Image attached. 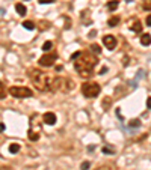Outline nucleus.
Wrapping results in <instances>:
<instances>
[{
    "instance_id": "1a4fd4ad",
    "label": "nucleus",
    "mask_w": 151,
    "mask_h": 170,
    "mask_svg": "<svg viewBox=\"0 0 151 170\" xmlns=\"http://www.w3.org/2000/svg\"><path fill=\"white\" fill-rule=\"evenodd\" d=\"M15 11H17V14L20 17H24V15L27 14V9H26V6H24L23 3H17L15 5Z\"/></svg>"
},
{
    "instance_id": "393cba45",
    "label": "nucleus",
    "mask_w": 151,
    "mask_h": 170,
    "mask_svg": "<svg viewBox=\"0 0 151 170\" xmlns=\"http://www.w3.org/2000/svg\"><path fill=\"white\" fill-rule=\"evenodd\" d=\"M38 2H40L41 5H47V3H53L55 0H38Z\"/></svg>"
},
{
    "instance_id": "6e6552de",
    "label": "nucleus",
    "mask_w": 151,
    "mask_h": 170,
    "mask_svg": "<svg viewBox=\"0 0 151 170\" xmlns=\"http://www.w3.org/2000/svg\"><path fill=\"white\" fill-rule=\"evenodd\" d=\"M42 121H44V124H47V125H55L56 121H58V117H56L55 113L47 111V113H44V116H42Z\"/></svg>"
},
{
    "instance_id": "7c9ffc66",
    "label": "nucleus",
    "mask_w": 151,
    "mask_h": 170,
    "mask_svg": "<svg viewBox=\"0 0 151 170\" xmlns=\"http://www.w3.org/2000/svg\"><path fill=\"white\" fill-rule=\"evenodd\" d=\"M147 107L151 109V96H148V99H147Z\"/></svg>"
},
{
    "instance_id": "a211bd4d",
    "label": "nucleus",
    "mask_w": 151,
    "mask_h": 170,
    "mask_svg": "<svg viewBox=\"0 0 151 170\" xmlns=\"http://www.w3.org/2000/svg\"><path fill=\"white\" fill-rule=\"evenodd\" d=\"M142 8L145 11H151V0H142Z\"/></svg>"
},
{
    "instance_id": "4be33fe9",
    "label": "nucleus",
    "mask_w": 151,
    "mask_h": 170,
    "mask_svg": "<svg viewBox=\"0 0 151 170\" xmlns=\"http://www.w3.org/2000/svg\"><path fill=\"white\" fill-rule=\"evenodd\" d=\"M89 167H91V163H89V161H83L82 166H80V170H89Z\"/></svg>"
},
{
    "instance_id": "20e7f679",
    "label": "nucleus",
    "mask_w": 151,
    "mask_h": 170,
    "mask_svg": "<svg viewBox=\"0 0 151 170\" xmlns=\"http://www.w3.org/2000/svg\"><path fill=\"white\" fill-rule=\"evenodd\" d=\"M82 94L86 98H95L100 94V84L95 81H88L82 84Z\"/></svg>"
},
{
    "instance_id": "473e14b6",
    "label": "nucleus",
    "mask_w": 151,
    "mask_h": 170,
    "mask_svg": "<svg viewBox=\"0 0 151 170\" xmlns=\"http://www.w3.org/2000/svg\"><path fill=\"white\" fill-rule=\"evenodd\" d=\"M95 33H97V32H95V30H92V32H89V35H88V36H89V38H94V36H95Z\"/></svg>"
},
{
    "instance_id": "f257e3e1",
    "label": "nucleus",
    "mask_w": 151,
    "mask_h": 170,
    "mask_svg": "<svg viewBox=\"0 0 151 170\" xmlns=\"http://www.w3.org/2000/svg\"><path fill=\"white\" fill-rule=\"evenodd\" d=\"M98 59L92 54V51H86L79 56V60L74 62V68L77 71V74L83 78H89L94 75V68L97 66Z\"/></svg>"
},
{
    "instance_id": "4468645a",
    "label": "nucleus",
    "mask_w": 151,
    "mask_h": 170,
    "mask_svg": "<svg viewBox=\"0 0 151 170\" xmlns=\"http://www.w3.org/2000/svg\"><path fill=\"white\" fill-rule=\"evenodd\" d=\"M8 149H9L11 154H17V152L20 151V145H18V143H11Z\"/></svg>"
},
{
    "instance_id": "2eb2a0df",
    "label": "nucleus",
    "mask_w": 151,
    "mask_h": 170,
    "mask_svg": "<svg viewBox=\"0 0 151 170\" xmlns=\"http://www.w3.org/2000/svg\"><path fill=\"white\" fill-rule=\"evenodd\" d=\"M110 104H112V98H110V96H106V98L103 99V102H101V107H103L104 110H107V109L110 107Z\"/></svg>"
},
{
    "instance_id": "5701e85b",
    "label": "nucleus",
    "mask_w": 151,
    "mask_h": 170,
    "mask_svg": "<svg viewBox=\"0 0 151 170\" xmlns=\"http://www.w3.org/2000/svg\"><path fill=\"white\" fill-rule=\"evenodd\" d=\"M129 124H130V126H139V125H141V121H137V119H132Z\"/></svg>"
},
{
    "instance_id": "dca6fc26",
    "label": "nucleus",
    "mask_w": 151,
    "mask_h": 170,
    "mask_svg": "<svg viewBox=\"0 0 151 170\" xmlns=\"http://www.w3.org/2000/svg\"><path fill=\"white\" fill-rule=\"evenodd\" d=\"M23 27H24V29H27V30H33L36 26H35L33 21H24V23H23Z\"/></svg>"
},
{
    "instance_id": "b1692460",
    "label": "nucleus",
    "mask_w": 151,
    "mask_h": 170,
    "mask_svg": "<svg viewBox=\"0 0 151 170\" xmlns=\"http://www.w3.org/2000/svg\"><path fill=\"white\" fill-rule=\"evenodd\" d=\"M103 152H106V154H115V151H113L112 148H107V146L103 148Z\"/></svg>"
},
{
    "instance_id": "423d86ee",
    "label": "nucleus",
    "mask_w": 151,
    "mask_h": 170,
    "mask_svg": "<svg viewBox=\"0 0 151 170\" xmlns=\"http://www.w3.org/2000/svg\"><path fill=\"white\" fill-rule=\"evenodd\" d=\"M56 59H58V54H56V53H48V54L41 56V59L38 60V63H40L41 66L48 68V66H52V65H55Z\"/></svg>"
},
{
    "instance_id": "9b49d317",
    "label": "nucleus",
    "mask_w": 151,
    "mask_h": 170,
    "mask_svg": "<svg viewBox=\"0 0 151 170\" xmlns=\"http://www.w3.org/2000/svg\"><path fill=\"white\" fill-rule=\"evenodd\" d=\"M141 44L145 45V47L151 44V35H150V33H144V35L141 36Z\"/></svg>"
},
{
    "instance_id": "f3484780",
    "label": "nucleus",
    "mask_w": 151,
    "mask_h": 170,
    "mask_svg": "<svg viewBox=\"0 0 151 170\" xmlns=\"http://www.w3.org/2000/svg\"><path fill=\"white\" fill-rule=\"evenodd\" d=\"M91 51H92V53H95V54H100V53H101V48H100L98 44H92L91 45Z\"/></svg>"
},
{
    "instance_id": "cd10ccee",
    "label": "nucleus",
    "mask_w": 151,
    "mask_h": 170,
    "mask_svg": "<svg viewBox=\"0 0 151 170\" xmlns=\"http://www.w3.org/2000/svg\"><path fill=\"white\" fill-rule=\"evenodd\" d=\"M80 54H82V53H80V51H76V53H74V54L71 56V59H73V60H74V59H77V57H79Z\"/></svg>"
},
{
    "instance_id": "ddd939ff",
    "label": "nucleus",
    "mask_w": 151,
    "mask_h": 170,
    "mask_svg": "<svg viewBox=\"0 0 151 170\" xmlns=\"http://www.w3.org/2000/svg\"><path fill=\"white\" fill-rule=\"evenodd\" d=\"M118 23H119V17H110V18L107 20V24L110 26V27H115V26H118Z\"/></svg>"
},
{
    "instance_id": "412c9836",
    "label": "nucleus",
    "mask_w": 151,
    "mask_h": 170,
    "mask_svg": "<svg viewBox=\"0 0 151 170\" xmlns=\"http://www.w3.org/2000/svg\"><path fill=\"white\" fill-rule=\"evenodd\" d=\"M52 47H53L52 41H47V42H44V45H42V50H44V51H50V50H52Z\"/></svg>"
},
{
    "instance_id": "f8f14e48",
    "label": "nucleus",
    "mask_w": 151,
    "mask_h": 170,
    "mask_svg": "<svg viewBox=\"0 0 151 170\" xmlns=\"http://www.w3.org/2000/svg\"><path fill=\"white\" fill-rule=\"evenodd\" d=\"M118 5H119L118 0H110V2H107V9L109 11H115L118 8Z\"/></svg>"
},
{
    "instance_id": "a878e982",
    "label": "nucleus",
    "mask_w": 151,
    "mask_h": 170,
    "mask_svg": "<svg viewBox=\"0 0 151 170\" xmlns=\"http://www.w3.org/2000/svg\"><path fill=\"white\" fill-rule=\"evenodd\" d=\"M70 27H71V20L67 18V20H65V29H70Z\"/></svg>"
},
{
    "instance_id": "6ab92c4d",
    "label": "nucleus",
    "mask_w": 151,
    "mask_h": 170,
    "mask_svg": "<svg viewBox=\"0 0 151 170\" xmlns=\"http://www.w3.org/2000/svg\"><path fill=\"white\" fill-rule=\"evenodd\" d=\"M38 139H40V134H38V133H33V131H29V140L36 141Z\"/></svg>"
},
{
    "instance_id": "c756f323",
    "label": "nucleus",
    "mask_w": 151,
    "mask_h": 170,
    "mask_svg": "<svg viewBox=\"0 0 151 170\" xmlns=\"http://www.w3.org/2000/svg\"><path fill=\"white\" fill-rule=\"evenodd\" d=\"M106 72H107V68H106V66H103L101 69H100V74H101V75H103V74H106Z\"/></svg>"
},
{
    "instance_id": "39448f33",
    "label": "nucleus",
    "mask_w": 151,
    "mask_h": 170,
    "mask_svg": "<svg viewBox=\"0 0 151 170\" xmlns=\"http://www.w3.org/2000/svg\"><path fill=\"white\" fill-rule=\"evenodd\" d=\"M9 94H11L12 96H15V98H20V99L33 96L32 90H30L29 87H24V86H12V87L9 89Z\"/></svg>"
},
{
    "instance_id": "0eeeda50",
    "label": "nucleus",
    "mask_w": 151,
    "mask_h": 170,
    "mask_svg": "<svg viewBox=\"0 0 151 170\" xmlns=\"http://www.w3.org/2000/svg\"><path fill=\"white\" fill-rule=\"evenodd\" d=\"M103 44L106 45L107 50H113L116 47V38L113 35H106V36H103Z\"/></svg>"
},
{
    "instance_id": "c85d7f7f",
    "label": "nucleus",
    "mask_w": 151,
    "mask_h": 170,
    "mask_svg": "<svg viewBox=\"0 0 151 170\" xmlns=\"http://www.w3.org/2000/svg\"><path fill=\"white\" fill-rule=\"evenodd\" d=\"M147 26H150V27H151V14L147 17Z\"/></svg>"
},
{
    "instance_id": "72a5a7b5",
    "label": "nucleus",
    "mask_w": 151,
    "mask_h": 170,
    "mask_svg": "<svg viewBox=\"0 0 151 170\" xmlns=\"http://www.w3.org/2000/svg\"><path fill=\"white\" fill-rule=\"evenodd\" d=\"M2 170H11V167H8V166H3V167H2Z\"/></svg>"
},
{
    "instance_id": "f03ea898",
    "label": "nucleus",
    "mask_w": 151,
    "mask_h": 170,
    "mask_svg": "<svg viewBox=\"0 0 151 170\" xmlns=\"http://www.w3.org/2000/svg\"><path fill=\"white\" fill-rule=\"evenodd\" d=\"M29 78L30 81L35 84V87L41 92H45V90H50V86H52V81H53V77L48 75L47 72H42L41 69H36V68H32L29 69Z\"/></svg>"
},
{
    "instance_id": "f704fd0d",
    "label": "nucleus",
    "mask_w": 151,
    "mask_h": 170,
    "mask_svg": "<svg viewBox=\"0 0 151 170\" xmlns=\"http://www.w3.org/2000/svg\"><path fill=\"white\" fill-rule=\"evenodd\" d=\"M125 2H129V3H130V2H133V0H125Z\"/></svg>"
},
{
    "instance_id": "bb28decb",
    "label": "nucleus",
    "mask_w": 151,
    "mask_h": 170,
    "mask_svg": "<svg viewBox=\"0 0 151 170\" xmlns=\"http://www.w3.org/2000/svg\"><path fill=\"white\" fill-rule=\"evenodd\" d=\"M129 63H130V59H129V57H124V59H122V65H124V66H127Z\"/></svg>"
},
{
    "instance_id": "9d476101",
    "label": "nucleus",
    "mask_w": 151,
    "mask_h": 170,
    "mask_svg": "<svg viewBox=\"0 0 151 170\" xmlns=\"http://www.w3.org/2000/svg\"><path fill=\"white\" fill-rule=\"evenodd\" d=\"M130 29H132L133 32H136V33H141V32H142V23H141L139 20L133 21V24L130 26Z\"/></svg>"
},
{
    "instance_id": "7ed1b4c3",
    "label": "nucleus",
    "mask_w": 151,
    "mask_h": 170,
    "mask_svg": "<svg viewBox=\"0 0 151 170\" xmlns=\"http://www.w3.org/2000/svg\"><path fill=\"white\" fill-rule=\"evenodd\" d=\"M76 87L74 81L71 78H65V77H53L52 86H50V90L52 92H70Z\"/></svg>"
},
{
    "instance_id": "2f4dec72",
    "label": "nucleus",
    "mask_w": 151,
    "mask_h": 170,
    "mask_svg": "<svg viewBox=\"0 0 151 170\" xmlns=\"http://www.w3.org/2000/svg\"><path fill=\"white\" fill-rule=\"evenodd\" d=\"M2 98H5V84L2 83Z\"/></svg>"
},
{
    "instance_id": "aec40b11",
    "label": "nucleus",
    "mask_w": 151,
    "mask_h": 170,
    "mask_svg": "<svg viewBox=\"0 0 151 170\" xmlns=\"http://www.w3.org/2000/svg\"><path fill=\"white\" fill-rule=\"evenodd\" d=\"M47 29H50V24L47 21H41L40 23V30L42 32V30H47Z\"/></svg>"
}]
</instances>
